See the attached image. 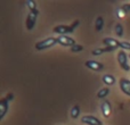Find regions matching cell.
<instances>
[{"label":"cell","instance_id":"6da1fadb","mask_svg":"<svg viewBox=\"0 0 130 125\" xmlns=\"http://www.w3.org/2000/svg\"><path fill=\"white\" fill-rule=\"evenodd\" d=\"M79 24H80V22L78 19H75L71 25H57L53 29V31H54V33L59 34V35H65L67 33H72L79 26Z\"/></svg>","mask_w":130,"mask_h":125},{"label":"cell","instance_id":"7a4b0ae2","mask_svg":"<svg viewBox=\"0 0 130 125\" xmlns=\"http://www.w3.org/2000/svg\"><path fill=\"white\" fill-rule=\"evenodd\" d=\"M56 43H57L56 38H47L46 40L37 42L36 43V49L38 50V51H41V50H45V49H48V48L54 47Z\"/></svg>","mask_w":130,"mask_h":125},{"label":"cell","instance_id":"3957f363","mask_svg":"<svg viewBox=\"0 0 130 125\" xmlns=\"http://www.w3.org/2000/svg\"><path fill=\"white\" fill-rule=\"evenodd\" d=\"M14 98L13 93H8L5 98H2L0 100V119H2L5 117V115L8 112V102Z\"/></svg>","mask_w":130,"mask_h":125},{"label":"cell","instance_id":"277c9868","mask_svg":"<svg viewBox=\"0 0 130 125\" xmlns=\"http://www.w3.org/2000/svg\"><path fill=\"white\" fill-rule=\"evenodd\" d=\"M118 61H119V65L123 71L129 72L130 71V66L128 64V56L127 54L124 52V50H120L118 52Z\"/></svg>","mask_w":130,"mask_h":125},{"label":"cell","instance_id":"5b68a950","mask_svg":"<svg viewBox=\"0 0 130 125\" xmlns=\"http://www.w3.org/2000/svg\"><path fill=\"white\" fill-rule=\"evenodd\" d=\"M57 43L61 46H63V47H73L74 45H76L75 41H74V39H72L71 36H66V35H59L57 36Z\"/></svg>","mask_w":130,"mask_h":125},{"label":"cell","instance_id":"8992f818","mask_svg":"<svg viewBox=\"0 0 130 125\" xmlns=\"http://www.w3.org/2000/svg\"><path fill=\"white\" fill-rule=\"evenodd\" d=\"M81 122H82L83 124H87V125H103L101 119L97 118V117H95V116H91V115L82 116Z\"/></svg>","mask_w":130,"mask_h":125},{"label":"cell","instance_id":"52a82bcc","mask_svg":"<svg viewBox=\"0 0 130 125\" xmlns=\"http://www.w3.org/2000/svg\"><path fill=\"white\" fill-rule=\"evenodd\" d=\"M119 84H120V89H121V91L123 92L126 96L130 97V81L128 80V78H124V77L120 78Z\"/></svg>","mask_w":130,"mask_h":125},{"label":"cell","instance_id":"ba28073f","mask_svg":"<svg viewBox=\"0 0 130 125\" xmlns=\"http://www.w3.org/2000/svg\"><path fill=\"white\" fill-rule=\"evenodd\" d=\"M86 67H88L89 69L91 71H96V72H99L104 68V65L99 61H96V60H87L85 62Z\"/></svg>","mask_w":130,"mask_h":125},{"label":"cell","instance_id":"9c48e42d","mask_svg":"<svg viewBox=\"0 0 130 125\" xmlns=\"http://www.w3.org/2000/svg\"><path fill=\"white\" fill-rule=\"evenodd\" d=\"M102 42H103V45L105 46V47H111V48H114V49L120 48V41H118L117 39L105 38V39H103Z\"/></svg>","mask_w":130,"mask_h":125},{"label":"cell","instance_id":"30bf717a","mask_svg":"<svg viewBox=\"0 0 130 125\" xmlns=\"http://www.w3.org/2000/svg\"><path fill=\"white\" fill-rule=\"evenodd\" d=\"M101 107H102V113H103L104 117H108L112 114V106H111L108 100H103Z\"/></svg>","mask_w":130,"mask_h":125},{"label":"cell","instance_id":"8fae6325","mask_svg":"<svg viewBox=\"0 0 130 125\" xmlns=\"http://www.w3.org/2000/svg\"><path fill=\"white\" fill-rule=\"evenodd\" d=\"M36 22H37V16L34 15V14L32 13H29L27 14V17H26V29L29 30V31H31V30H33L34 25H36Z\"/></svg>","mask_w":130,"mask_h":125},{"label":"cell","instance_id":"7c38bea8","mask_svg":"<svg viewBox=\"0 0 130 125\" xmlns=\"http://www.w3.org/2000/svg\"><path fill=\"white\" fill-rule=\"evenodd\" d=\"M114 48H111V47H104V48H97V49H94L91 51V55L94 56H101V55L105 54V52H110V51H113Z\"/></svg>","mask_w":130,"mask_h":125},{"label":"cell","instance_id":"4fadbf2b","mask_svg":"<svg viewBox=\"0 0 130 125\" xmlns=\"http://www.w3.org/2000/svg\"><path fill=\"white\" fill-rule=\"evenodd\" d=\"M26 6L29 7L30 13L34 14L36 16H38V15H39V10H38V8H37V4H36V1H33V0H27V1H26Z\"/></svg>","mask_w":130,"mask_h":125},{"label":"cell","instance_id":"5bb4252c","mask_svg":"<svg viewBox=\"0 0 130 125\" xmlns=\"http://www.w3.org/2000/svg\"><path fill=\"white\" fill-rule=\"evenodd\" d=\"M103 82L105 83L106 85H113L115 83V78L113 75H110V74H105L103 76Z\"/></svg>","mask_w":130,"mask_h":125},{"label":"cell","instance_id":"9a60e30c","mask_svg":"<svg viewBox=\"0 0 130 125\" xmlns=\"http://www.w3.org/2000/svg\"><path fill=\"white\" fill-rule=\"evenodd\" d=\"M95 27H96V31H102L104 27V18L103 17H97L96 18V22H95Z\"/></svg>","mask_w":130,"mask_h":125},{"label":"cell","instance_id":"2e32d148","mask_svg":"<svg viewBox=\"0 0 130 125\" xmlns=\"http://www.w3.org/2000/svg\"><path fill=\"white\" fill-rule=\"evenodd\" d=\"M108 93H110V89H108V88H102L98 91V93H97V97H98L99 99H104L105 97L108 96Z\"/></svg>","mask_w":130,"mask_h":125},{"label":"cell","instance_id":"e0dca14e","mask_svg":"<svg viewBox=\"0 0 130 125\" xmlns=\"http://www.w3.org/2000/svg\"><path fill=\"white\" fill-rule=\"evenodd\" d=\"M79 115H80V107H79L78 105L73 106V107H72V109H71V117L73 119L74 118H78Z\"/></svg>","mask_w":130,"mask_h":125},{"label":"cell","instance_id":"ac0fdd59","mask_svg":"<svg viewBox=\"0 0 130 125\" xmlns=\"http://www.w3.org/2000/svg\"><path fill=\"white\" fill-rule=\"evenodd\" d=\"M115 33H117V35L119 38L123 36V27H122L121 24H117V26H115Z\"/></svg>","mask_w":130,"mask_h":125},{"label":"cell","instance_id":"d6986e66","mask_svg":"<svg viewBox=\"0 0 130 125\" xmlns=\"http://www.w3.org/2000/svg\"><path fill=\"white\" fill-rule=\"evenodd\" d=\"M82 50H83V46H81V45H74L73 47L71 48L72 52H80V51H82Z\"/></svg>","mask_w":130,"mask_h":125},{"label":"cell","instance_id":"ffe728a7","mask_svg":"<svg viewBox=\"0 0 130 125\" xmlns=\"http://www.w3.org/2000/svg\"><path fill=\"white\" fill-rule=\"evenodd\" d=\"M120 48H122V49H126V50H130V43L122 41V42H120Z\"/></svg>","mask_w":130,"mask_h":125},{"label":"cell","instance_id":"44dd1931","mask_svg":"<svg viewBox=\"0 0 130 125\" xmlns=\"http://www.w3.org/2000/svg\"><path fill=\"white\" fill-rule=\"evenodd\" d=\"M121 9L124 11V13H127V11H130V4H124V5H122Z\"/></svg>","mask_w":130,"mask_h":125},{"label":"cell","instance_id":"7402d4cb","mask_svg":"<svg viewBox=\"0 0 130 125\" xmlns=\"http://www.w3.org/2000/svg\"><path fill=\"white\" fill-rule=\"evenodd\" d=\"M129 57H130V56H129Z\"/></svg>","mask_w":130,"mask_h":125}]
</instances>
